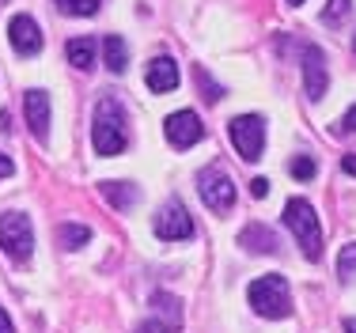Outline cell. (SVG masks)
<instances>
[{
  "instance_id": "6da1fadb",
  "label": "cell",
  "mask_w": 356,
  "mask_h": 333,
  "mask_svg": "<svg viewBox=\"0 0 356 333\" xmlns=\"http://www.w3.org/2000/svg\"><path fill=\"white\" fill-rule=\"evenodd\" d=\"M91 144H95V156H122L129 136H125V110L118 99H99L95 106V122H91Z\"/></svg>"
},
{
  "instance_id": "7a4b0ae2",
  "label": "cell",
  "mask_w": 356,
  "mask_h": 333,
  "mask_svg": "<svg viewBox=\"0 0 356 333\" xmlns=\"http://www.w3.org/2000/svg\"><path fill=\"white\" fill-rule=\"evenodd\" d=\"M284 224H288V232L296 235L303 258L318 261L322 258V227H318V216H315V209H311V201H303V197L288 201L284 204Z\"/></svg>"
},
{
  "instance_id": "3957f363",
  "label": "cell",
  "mask_w": 356,
  "mask_h": 333,
  "mask_svg": "<svg viewBox=\"0 0 356 333\" xmlns=\"http://www.w3.org/2000/svg\"><path fill=\"white\" fill-rule=\"evenodd\" d=\"M247 300L261 318H288V314H292V292H288V280L281 277V273L258 277L250 284Z\"/></svg>"
},
{
  "instance_id": "277c9868",
  "label": "cell",
  "mask_w": 356,
  "mask_h": 333,
  "mask_svg": "<svg viewBox=\"0 0 356 333\" xmlns=\"http://www.w3.org/2000/svg\"><path fill=\"white\" fill-rule=\"evenodd\" d=\"M0 246H4V254L15 266L31 261V254H35V232H31V220L23 212H4L0 216Z\"/></svg>"
},
{
  "instance_id": "5b68a950",
  "label": "cell",
  "mask_w": 356,
  "mask_h": 333,
  "mask_svg": "<svg viewBox=\"0 0 356 333\" xmlns=\"http://www.w3.org/2000/svg\"><path fill=\"white\" fill-rule=\"evenodd\" d=\"M227 133H232L235 152H239V156L247 159V163H254V159H261V148H266V122H261L258 114L232 117Z\"/></svg>"
},
{
  "instance_id": "8992f818",
  "label": "cell",
  "mask_w": 356,
  "mask_h": 333,
  "mask_svg": "<svg viewBox=\"0 0 356 333\" xmlns=\"http://www.w3.org/2000/svg\"><path fill=\"white\" fill-rule=\"evenodd\" d=\"M197 193H201V201L209 204L213 212H232V204H235V182L224 174L220 167H205L197 174Z\"/></svg>"
},
{
  "instance_id": "52a82bcc",
  "label": "cell",
  "mask_w": 356,
  "mask_h": 333,
  "mask_svg": "<svg viewBox=\"0 0 356 333\" xmlns=\"http://www.w3.org/2000/svg\"><path fill=\"white\" fill-rule=\"evenodd\" d=\"M178 330H182V303L167 292H156L148 307V318L137 326V333H178Z\"/></svg>"
},
{
  "instance_id": "ba28073f",
  "label": "cell",
  "mask_w": 356,
  "mask_h": 333,
  "mask_svg": "<svg viewBox=\"0 0 356 333\" xmlns=\"http://www.w3.org/2000/svg\"><path fill=\"white\" fill-rule=\"evenodd\" d=\"M156 235L163 238V243H182V238H193V220L190 212H186L182 201H167L163 209H159L156 216Z\"/></svg>"
},
{
  "instance_id": "9c48e42d",
  "label": "cell",
  "mask_w": 356,
  "mask_h": 333,
  "mask_svg": "<svg viewBox=\"0 0 356 333\" xmlns=\"http://www.w3.org/2000/svg\"><path fill=\"white\" fill-rule=\"evenodd\" d=\"M163 133H167V144L182 152V148H193V144L205 136V125H201V117L193 114V110H178V114L167 117Z\"/></svg>"
},
{
  "instance_id": "30bf717a",
  "label": "cell",
  "mask_w": 356,
  "mask_h": 333,
  "mask_svg": "<svg viewBox=\"0 0 356 333\" xmlns=\"http://www.w3.org/2000/svg\"><path fill=\"white\" fill-rule=\"evenodd\" d=\"M8 42H12V49H15L19 57H38V49H42V31H38L35 15H27V12L12 15V23H8Z\"/></svg>"
},
{
  "instance_id": "8fae6325",
  "label": "cell",
  "mask_w": 356,
  "mask_h": 333,
  "mask_svg": "<svg viewBox=\"0 0 356 333\" xmlns=\"http://www.w3.org/2000/svg\"><path fill=\"white\" fill-rule=\"evenodd\" d=\"M326 83H330V72H326V54L318 46H307L303 49V88H307L311 99H322L326 95Z\"/></svg>"
},
{
  "instance_id": "7c38bea8",
  "label": "cell",
  "mask_w": 356,
  "mask_h": 333,
  "mask_svg": "<svg viewBox=\"0 0 356 333\" xmlns=\"http://www.w3.org/2000/svg\"><path fill=\"white\" fill-rule=\"evenodd\" d=\"M23 110H27L31 133H35L38 140H46L49 136V95L42 88H31L27 95H23Z\"/></svg>"
},
{
  "instance_id": "4fadbf2b",
  "label": "cell",
  "mask_w": 356,
  "mask_h": 333,
  "mask_svg": "<svg viewBox=\"0 0 356 333\" xmlns=\"http://www.w3.org/2000/svg\"><path fill=\"white\" fill-rule=\"evenodd\" d=\"M144 83H148V91H156V95H167V91L178 88V65L171 57H156V61H148L144 68Z\"/></svg>"
},
{
  "instance_id": "5bb4252c",
  "label": "cell",
  "mask_w": 356,
  "mask_h": 333,
  "mask_svg": "<svg viewBox=\"0 0 356 333\" xmlns=\"http://www.w3.org/2000/svg\"><path fill=\"white\" fill-rule=\"evenodd\" d=\"M239 246H247L250 254H273L277 250V235L269 232V227H261V224H250V227H243Z\"/></svg>"
},
{
  "instance_id": "9a60e30c",
  "label": "cell",
  "mask_w": 356,
  "mask_h": 333,
  "mask_svg": "<svg viewBox=\"0 0 356 333\" xmlns=\"http://www.w3.org/2000/svg\"><path fill=\"white\" fill-rule=\"evenodd\" d=\"M65 54H69L72 68L91 72V68H95V38H72L69 46H65Z\"/></svg>"
},
{
  "instance_id": "2e32d148",
  "label": "cell",
  "mask_w": 356,
  "mask_h": 333,
  "mask_svg": "<svg viewBox=\"0 0 356 333\" xmlns=\"http://www.w3.org/2000/svg\"><path fill=\"white\" fill-rule=\"evenodd\" d=\"M103 57H106L110 72H125V65H129V49H125V42L118 34H106L103 38Z\"/></svg>"
},
{
  "instance_id": "e0dca14e",
  "label": "cell",
  "mask_w": 356,
  "mask_h": 333,
  "mask_svg": "<svg viewBox=\"0 0 356 333\" xmlns=\"http://www.w3.org/2000/svg\"><path fill=\"white\" fill-rule=\"evenodd\" d=\"M103 197L114 209H133L137 204V186L133 182H103Z\"/></svg>"
},
{
  "instance_id": "ac0fdd59",
  "label": "cell",
  "mask_w": 356,
  "mask_h": 333,
  "mask_svg": "<svg viewBox=\"0 0 356 333\" xmlns=\"http://www.w3.org/2000/svg\"><path fill=\"white\" fill-rule=\"evenodd\" d=\"M88 238H91V227H83V224H61L57 227V243H61L65 250H80V246H88Z\"/></svg>"
},
{
  "instance_id": "d6986e66",
  "label": "cell",
  "mask_w": 356,
  "mask_h": 333,
  "mask_svg": "<svg viewBox=\"0 0 356 333\" xmlns=\"http://www.w3.org/2000/svg\"><path fill=\"white\" fill-rule=\"evenodd\" d=\"M54 4L61 8L65 15H76V19H83V15H95L103 0H54Z\"/></svg>"
},
{
  "instance_id": "ffe728a7",
  "label": "cell",
  "mask_w": 356,
  "mask_h": 333,
  "mask_svg": "<svg viewBox=\"0 0 356 333\" xmlns=\"http://www.w3.org/2000/svg\"><path fill=\"white\" fill-rule=\"evenodd\" d=\"M349 12H353V0H330V4H326V12H322V23L337 27V23H341Z\"/></svg>"
},
{
  "instance_id": "44dd1931",
  "label": "cell",
  "mask_w": 356,
  "mask_h": 333,
  "mask_svg": "<svg viewBox=\"0 0 356 333\" xmlns=\"http://www.w3.org/2000/svg\"><path fill=\"white\" fill-rule=\"evenodd\" d=\"M288 170H292V178H300V182H307V178H315V159H311V156H296L292 159V167H288Z\"/></svg>"
},
{
  "instance_id": "7402d4cb",
  "label": "cell",
  "mask_w": 356,
  "mask_h": 333,
  "mask_svg": "<svg viewBox=\"0 0 356 333\" xmlns=\"http://www.w3.org/2000/svg\"><path fill=\"white\" fill-rule=\"evenodd\" d=\"M337 273H341V280H353V273H356V243H349L341 250V258H337Z\"/></svg>"
},
{
  "instance_id": "603a6c76",
  "label": "cell",
  "mask_w": 356,
  "mask_h": 333,
  "mask_svg": "<svg viewBox=\"0 0 356 333\" xmlns=\"http://www.w3.org/2000/svg\"><path fill=\"white\" fill-rule=\"evenodd\" d=\"M197 83H201V91H205V99H209V102H216V99H220V88L205 76V68H197Z\"/></svg>"
},
{
  "instance_id": "cb8c5ba5",
  "label": "cell",
  "mask_w": 356,
  "mask_h": 333,
  "mask_svg": "<svg viewBox=\"0 0 356 333\" xmlns=\"http://www.w3.org/2000/svg\"><path fill=\"white\" fill-rule=\"evenodd\" d=\"M250 193H254V197H266V193H269V178H254Z\"/></svg>"
},
{
  "instance_id": "d4e9b609",
  "label": "cell",
  "mask_w": 356,
  "mask_h": 333,
  "mask_svg": "<svg viewBox=\"0 0 356 333\" xmlns=\"http://www.w3.org/2000/svg\"><path fill=\"white\" fill-rule=\"evenodd\" d=\"M12 170H15V167H12V159H8L4 152H0V182H4V178H12Z\"/></svg>"
},
{
  "instance_id": "484cf974",
  "label": "cell",
  "mask_w": 356,
  "mask_h": 333,
  "mask_svg": "<svg viewBox=\"0 0 356 333\" xmlns=\"http://www.w3.org/2000/svg\"><path fill=\"white\" fill-rule=\"evenodd\" d=\"M0 333H15V330H12V318L4 314V307H0Z\"/></svg>"
},
{
  "instance_id": "4316f807",
  "label": "cell",
  "mask_w": 356,
  "mask_h": 333,
  "mask_svg": "<svg viewBox=\"0 0 356 333\" xmlns=\"http://www.w3.org/2000/svg\"><path fill=\"white\" fill-rule=\"evenodd\" d=\"M341 167H345V174H353V178H356V156H345V159H341Z\"/></svg>"
},
{
  "instance_id": "83f0119b",
  "label": "cell",
  "mask_w": 356,
  "mask_h": 333,
  "mask_svg": "<svg viewBox=\"0 0 356 333\" xmlns=\"http://www.w3.org/2000/svg\"><path fill=\"white\" fill-rule=\"evenodd\" d=\"M345 129H353V133H356V106L349 110V114H345Z\"/></svg>"
},
{
  "instance_id": "f1b7e54d",
  "label": "cell",
  "mask_w": 356,
  "mask_h": 333,
  "mask_svg": "<svg viewBox=\"0 0 356 333\" xmlns=\"http://www.w3.org/2000/svg\"><path fill=\"white\" fill-rule=\"evenodd\" d=\"M8 122H12V117H8V110H0V129H4V133L12 129V125H8Z\"/></svg>"
},
{
  "instance_id": "f546056e",
  "label": "cell",
  "mask_w": 356,
  "mask_h": 333,
  "mask_svg": "<svg viewBox=\"0 0 356 333\" xmlns=\"http://www.w3.org/2000/svg\"><path fill=\"white\" fill-rule=\"evenodd\" d=\"M345 333H356V318H345Z\"/></svg>"
},
{
  "instance_id": "4dcf8cb0",
  "label": "cell",
  "mask_w": 356,
  "mask_h": 333,
  "mask_svg": "<svg viewBox=\"0 0 356 333\" xmlns=\"http://www.w3.org/2000/svg\"><path fill=\"white\" fill-rule=\"evenodd\" d=\"M288 4H303V0H288Z\"/></svg>"
},
{
  "instance_id": "1f68e13d",
  "label": "cell",
  "mask_w": 356,
  "mask_h": 333,
  "mask_svg": "<svg viewBox=\"0 0 356 333\" xmlns=\"http://www.w3.org/2000/svg\"><path fill=\"white\" fill-rule=\"evenodd\" d=\"M353 49H356V38H353Z\"/></svg>"
}]
</instances>
